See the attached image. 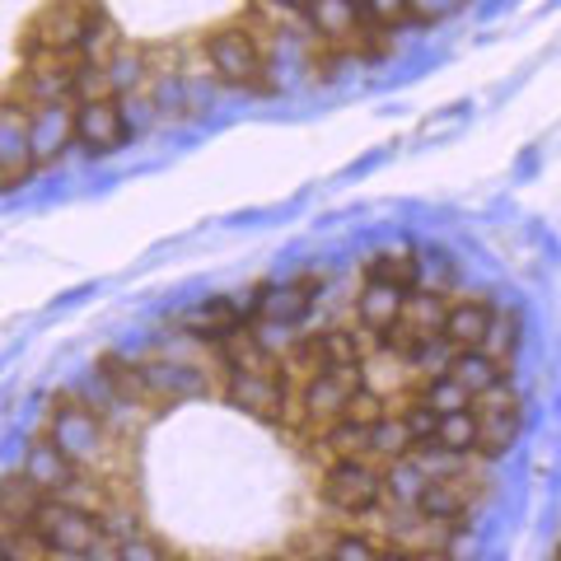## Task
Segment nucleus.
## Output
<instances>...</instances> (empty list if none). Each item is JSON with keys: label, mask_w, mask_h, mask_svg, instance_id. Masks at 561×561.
<instances>
[{"label": "nucleus", "mask_w": 561, "mask_h": 561, "mask_svg": "<svg viewBox=\"0 0 561 561\" xmlns=\"http://www.w3.org/2000/svg\"><path fill=\"white\" fill-rule=\"evenodd\" d=\"M290 561H332L328 552H305V557H290Z\"/></svg>", "instance_id": "nucleus-39"}, {"label": "nucleus", "mask_w": 561, "mask_h": 561, "mask_svg": "<svg viewBox=\"0 0 561 561\" xmlns=\"http://www.w3.org/2000/svg\"><path fill=\"white\" fill-rule=\"evenodd\" d=\"M472 416H478V449H472V459L478 463L501 459V454L515 445V435H519V398H515V389L511 383H501V389L472 398Z\"/></svg>", "instance_id": "nucleus-7"}, {"label": "nucleus", "mask_w": 561, "mask_h": 561, "mask_svg": "<svg viewBox=\"0 0 561 561\" xmlns=\"http://www.w3.org/2000/svg\"><path fill=\"white\" fill-rule=\"evenodd\" d=\"M103 80H108V94H136L150 90V47L146 43H122L108 61H103Z\"/></svg>", "instance_id": "nucleus-20"}, {"label": "nucleus", "mask_w": 561, "mask_h": 561, "mask_svg": "<svg viewBox=\"0 0 561 561\" xmlns=\"http://www.w3.org/2000/svg\"><path fill=\"white\" fill-rule=\"evenodd\" d=\"M365 389V370H323L300 383H290V416L286 426H332L342 421L351 398Z\"/></svg>", "instance_id": "nucleus-4"}, {"label": "nucleus", "mask_w": 561, "mask_h": 561, "mask_svg": "<svg viewBox=\"0 0 561 561\" xmlns=\"http://www.w3.org/2000/svg\"><path fill=\"white\" fill-rule=\"evenodd\" d=\"M365 280H379V286H398V290H416V253L402 249H383L375 257H365Z\"/></svg>", "instance_id": "nucleus-25"}, {"label": "nucleus", "mask_w": 561, "mask_h": 561, "mask_svg": "<svg viewBox=\"0 0 561 561\" xmlns=\"http://www.w3.org/2000/svg\"><path fill=\"white\" fill-rule=\"evenodd\" d=\"M313 342H319L323 370H365L370 346H375L360 328H319L313 332Z\"/></svg>", "instance_id": "nucleus-19"}, {"label": "nucleus", "mask_w": 561, "mask_h": 561, "mask_svg": "<svg viewBox=\"0 0 561 561\" xmlns=\"http://www.w3.org/2000/svg\"><path fill=\"white\" fill-rule=\"evenodd\" d=\"M117 108H122V127H127V140H140V136H150L154 127H160V113H154V103H150L146 90L122 94Z\"/></svg>", "instance_id": "nucleus-29"}, {"label": "nucleus", "mask_w": 561, "mask_h": 561, "mask_svg": "<svg viewBox=\"0 0 561 561\" xmlns=\"http://www.w3.org/2000/svg\"><path fill=\"white\" fill-rule=\"evenodd\" d=\"M412 454V440L402 431V416L383 402V416L370 426V463H393V459H408Z\"/></svg>", "instance_id": "nucleus-27"}, {"label": "nucleus", "mask_w": 561, "mask_h": 561, "mask_svg": "<svg viewBox=\"0 0 561 561\" xmlns=\"http://www.w3.org/2000/svg\"><path fill=\"white\" fill-rule=\"evenodd\" d=\"M319 305V280L300 276V280H286V286H257V323H276V328H290L300 332L305 319Z\"/></svg>", "instance_id": "nucleus-11"}, {"label": "nucleus", "mask_w": 561, "mask_h": 561, "mask_svg": "<svg viewBox=\"0 0 561 561\" xmlns=\"http://www.w3.org/2000/svg\"><path fill=\"white\" fill-rule=\"evenodd\" d=\"M379 548H383V542H375L370 534L351 529V534H337V538H332L328 557H332V561H379Z\"/></svg>", "instance_id": "nucleus-33"}, {"label": "nucleus", "mask_w": 561, "mask_h": 561, "mask_svg": "<svg viewBox=\"0 0 561 561\" xmlns=\"http://www.w3.org/2000/svg\"><path fill=\"white\" fill-rule=\"evenodd\" d=\"M117 561H169V552H164V542H160V538L131 534V538H122V542H117Z\"/></svg>", "instance_id": "nucleus-35"}, {"label": "nucleus", "mask_w": 561, "mask_h": 561, "mask_svg": "<svg viewBox=\"0 0 561 561\" xmlns=\"http://www.w3.org/2000/svg\"><path fill=\"white\" fill-rule=\"evenodd\" d=\"M356 10H360V24L383 28V33H393V28H402L412 20L408 0H356Z\"/></svg>", "instance_id": "nucleus-31"}, {"label": "nucleus", "mask_w": 561, "mask_h": 561, "mask_svg": "<svg viewBox=\"0 0 561 561\" xmlns=\"http://www.w3.org/2000/svg\"><path fill=\"white\" fill-rule=\"evenodd\" d=\"M225 398H230L239 412H253L262 421H286L290 416V375L280 370V365L234 375V379H225Z\"/></svg>", "instance_id": "nucleus-8"}, {"label": "nucleus", "mask_w": 561, "mask_h": 561, "mask_svg": "<svg viewBox=\"0 0 561 561\" xmlns=\"http://www.w3.org/2000/svg\"><path fill=\"white\" fill-rule=\"evenodd\" d=\"M197 51L210 70V80L225 90H249V94H272L276 80L267 70V51H262V33L249 14L225 20L216 28H206L197 38Z\"/></svg>", "instance_id": "nucleus-1"}, {"label": "nucleus", "mask_w": 561, "mask_h": 561, "mask_svg": "<svg viewBox=\"0 0 561 561\" xmlns=\"http://www.w3.org/2000/svg\"><path fill=\"white\" fill-rule=\"evenodd\" d=\"M108 20L103 0H47L20 33V66L28 61H80L90 33Z\"/></svg>", "instance_id": "nucleus-2"}, {"label": "nucleus", "mask_w": 561, "mask_h": 561, "mask_svg": "<svg viewBox=\"0 0 561 561\" xmlns=\"http://www.w3.org/2000/svg\"><path fill=\"white\" fill-rule=\"evenodd\" d=\"M47 501H51L47 491L33 486L24 472H10V478H0V519H5V524H28V529H33V519L43 515Z\"/></svg>", "instance_id": "nucleus-22"}, {"label": "nucleus", "mask_w": 561, "mask_h": 561, "mask_svg": "<svg viewBox=\"0 0 561 561\" xmlns=\"http://www.w3.org/2000/svg\"><path fill=\"white\" fill-rule=\"evenodd\" d=\"M47 561H90V557H76V552H47Z\"/></svg>", "instance_id": "nucleus-38"}, {"label": "nucleus", "mask_w": 561, "mask_h": 561, "mask_svg": "<svg viewBox=\"0 0 561 561\" xmlns=\"http://www.w3.org/2000/svg\"><path fill=\"white\" fill-rule=\"evenodd\" d=\"M70 393H76L80 402H84V408H90V412H99L103 421H108V426H113V421H127L136 408H131V402L127 398H122L117 389H113V383L108 379H103L99 370H90V375H80V383H76V389H70Z\"/></svg>", "instance_id": "nucleus-24"}, {"label": "nucleus", "mask_w": 561, "mask_h": 561, "mask_svg": "<svg viewBox=\"0 0 561 561\" xmlns=\"http://www.w3.org/2000/svg\"><path fill=\"white\" fill-rule=\"evenodd\" d=\"M445 375L459 379L463 389H468V398H482V393H491V389H501V383H511L505 365L491 360V356H482L478 346H472V351H454V360H449Z\"/></svg>", "instance_id": "nucleus-21"}, {"label": "nucleus", "mask_w": 561, "mask_h": 561, "mask_svg": "<svg viewBox=\"0 0 561 561\" xmlns=\"http://www.w3.org/2000/svg\"><path fill=\"white\" fill-rule=\"evenodd\" d=\"M370 426L375 421H360V416H342V421H332V426H323L319 435H309V454L313 459H323L328 463H346V459H365L370 463Z\"/></svg>", "instance_id": "nucleus-16"}, {"label": "nucleus", "mask_w": 561, "mask_h": 561, "mask_svg": "<svg viewBox=\"0 0 561 561\" xmlns=\"http://www.w3.org/2000/svg\"><path fill=\"white\" fill-rule=\"evenodd\" d=\"M257 561H290V557H257Z\"/></svg>", "instance_id": "nucleus-40"}, {"label": "nucleus", "mask_w": 561, "mask_h": 561, "mask_svg": "<svg viewBox=\"0 0 561 561\" xmlns=\"http://www.w3.org/2000/svg\"><path fill=\"white\" fill-rule=\"evenodd\" d=\"M140 365V379H146V389H150V402L154 408H173V402H192V398H202L210 383L206 375L197 370V365H187L179 356H169V351H154V356L146 360H136Z\"/></svg>", "instance_id": "nucleus-10"}, {"label": "nucleus", "mask_w": 561, "mask_h": 561, "mask_svg": "<svg viewBox=\"0 0 561 561\" xmlns=\"http://www.w3.org/2000/svg\"><path fill=\"white\" fill-rule=\"evenodd\" d=\"M94 370L108 379L113 389L127 398L136 412H150V408H154V402H150V389H146V379H140V365H136L131 356H122V351H103V356L94 360Z\"/></svg>", "instance_id": "nucleus-23"}, {"label": "nucleus", "mask_w": 561, "mask_h": 561, "mask_svg": "<svg viewBox=\"0 0 561 561\" xmlns=\"http://www.w3.org/2000/svg\"><path fill=\"white\" fill-rule=\"evenodd\" d=\"M33 534L47 542V552L90 557L103 542V515L80 511V505H66V501H47L43 515L33 519Z\"/></svg>", "instance_id": "nucleus-6"}, {"label": "nucleus", "mask_w": 561, "mask_h": 561, "mask_svg": "<svg viewBox=\"0 0 561 561\" xmlns=\"http://www.w3.org/2000/svg\"><path fill=\"white\" fill-rule=\"evenodd\" d=\"M43 435L66 454L70 463H80V468H94L103 459V449H108V421L84 408V402L70 393V389L51 398V412H47Z\"/></svg>", "instance_id": "nucleus-3"}, {"label": "nucleus", "mask_w": 561, "mask_h": 561, "mask_svg": "<svg viewBox=\"0 0 561 561\" xmlns=\"http://www.w3.org/2000/svg\"><path fill=\"white\" fill-rule=\"evenodd\" d=\"M319 496H323V505H328L332 515H342V519H365V515L379 511V501H383V478H379V468L365 463V459L328 463V468H323Z\"/></svg>", "instance_id": "nucleus-5"}, {"label": "nucleus", "mask_w": 561, "mask_h": 561, "mask_svg": "<svg viewBox=\"0 0 561 561\" xmlns=\"http://www.w3.org/2000/svg\"><path fill=\"white\" fill-rule=\"evenodd\" d=\"M379 561H416V552L398 548V542H389V548H379Z\"/></svg>", "instance_id": "nucleus-37"}, {"label": "nucleus", "mask_w": 561, "mask_h": 561, "mask_svg": "<svg viewBox=\"0 0 561 561\" xmlns=\"http://www.w3.org/2000/svg\"><path fill=\"white\" fill-rule=\"evenodd\" d=\"M412 398L421 402V408H431L435 416H445V412H463L472 408V398L459 379H449V375H431V379H416L412 383Z\"/></svg>", "instance_id": "nucleus-26"}, {"label": "nucleus", "mask_w": 561, "mask_h": 561, "mask_svg": "<svg viewBox=\"0 0 561 561\" xmlns=\"http://www.w3.org/2000/svg\"><path fill=\"white\" fill-rule=\"evenodd\" d=\"M454 10H463V0H408V14L416 24H440Z\"/></svg>", "instance_id": "nucleus-36"}, {"label": "nucleus", "mask_w": 561, "mask_h": 561, "mask_svg": "<svg viewBox=\"0 0 561 561\" xmlns=\"http://www.w3.org/2000/svg\"><path fill=\"white\" fill-rule=\"evenodd\" d=\"M431 445H440L449 454H468L472 459V449H478V416H472V408L445 412L440 421H435V440Z\"/></svg>", "instance_id": "nucleus-28"}, {"label": "nucleus", "mask_w": 561, "mask_h": 561, "mask_svg": "<svg viewBox=\"0 0 561 561\" xmlns=\"http://www.w3.org/2000/svg\"><path fill=\"white\" fill-rule=\"evenodd\" d=\"M482 486L486 482L478 472H463V478H431L421 486L412 515H421L426 524H463L472 515V505L482 501Z\"/></svg>", "instance_id": "nucleus-9"}, {"label": "nucleus", "mask_w": 561, "mask_h": 561, "mask_svg": "<svg viewBox=\"0 0 561 561\" xmlns=\"http://www.w3.org/2000/svg\"><path fill=\"white\" fill-rule=\"evenodd\" d=\"M351 309H356V328L379 346V342L402 323V309H408V290L379 286V280H365L360 295L351 300Z\"/></svg>", "instance_id": "nucleus-14"}, {"label": "nucleus", "mask_w": 561, "mask_h": 561, "mask_svg": "<svg viewBox=\"0 0 561 561\" xmlns=\"http://www.w3.org/2000/svg\"><path fill=\"white\" fill-rule=\"evenodd\" d=\"M76 140V103H47V108L28 113V150L33 169H51Z\"/></svg>", "instance_id": "nucleus-12"}, {"label": "nucleus", "mask_w": 561, "mask_h": 561, "mask_svg": "<svg viewBox=\"0 0 561 561\" xmlns=\"http://www.w3.org/2000/svg\"><path fill=\"white\" fill-rule=\"evenodd\" d=\"M491 309L482 295H459V300H449L445 309V328H440V337L454 346V351H472L482 337H486V323H491Z\"/></svg>", "instance_id": "nucleus-18"}, {"label": "nucleus", "mask_w": 561, "mask_h": 561, "mask_svg": "<svg viewBox=\"0 0 561 561\" xmlns=\"http://www.w3.org/2000/svg\"><path fill=\"white\" fill-rule=\"evenodd\" d=\"M389 408H393V402H389ZM398 416H402V431H408V440H412V449H421V445H431L435 440V421H440V416H435L431 408H421V402L408 393V398H402L398 402V408H393Z\"/></svg>", "instance_id": "nucleus-30"}, {"label": "nucleus", "mask_w": 561, "mask_h": 561, "mask_svg": "<svg viewBox=\"0 0 561 561\" xmlns=\"http://www.w3.org/2000/svg\"><path fill=\"white\" fill-rule=\"evenodd\" d=\"M515 319H505V313H491V323H486V337L478 342V351L482 356H491V360H501L505 365V356L515 351Z\"/></svg>", "instance_id": "nucleus-32"}, {"label": "nucleus", "mask_w": 561, "mask_h": 561, "mask_svg": "<svg viewBox=\"0 0 561 561\" xmlns=\"http://www.w3.org/2000/svg\"><path fill=\"white\" fill-rule=\"evenodd\" d=\"M20 472H24V478H28L33 486H38V491H47V496H61V491H66L70 482H76L80 472H90V468L70 463L66 454L47 440V435H38V440L28 445V454H24V468H20Z\"/></svg>", "instance_id": "nucleus-17"}, {"label": "nucleus", "mask_w": 561, "mask_h": 561, "mask_svg": "<svg viewBox=\"0 0 561 561\" xmlns=\"http://www.w3.org/2000/svg\"><path fill=\"white\" fill-rule=\"evenodd\" d=\"M416 290H435V295H445V286L454 280V267H449V257L440 253H416Z\"/></svg>", "instance_id": "nucleus-34"}, {"label": "nucleus", "mask_w": 561, "mask_h": 561, "mask_svg": "<svg viewBox=\"0 0 561 561\" xmlns=\"http://www.w3.org/2000/svg\"><path fill=\"white\" fill-rule=\"evenodd\" d=\"M33 173V150H28V113L0 99V192L20 187Z\"/></svg>", "instance_id": "nucleus-15"}, {"label": "nucleus", "mask_w": 561, "mask_h": 561, "mask_svg": "<svg viewBox=\"0 0 561 561\" xmlns=\"http://www.w3.org/2000/svg\"><path fill=\"white\" fill-rule=\"evenodd\" d=\"M122 140H127V127H122L117 99H80L76 103V146L84 154H113Z\"/></svg>", "instance_id": "nucleus-13"}]
</instances>
